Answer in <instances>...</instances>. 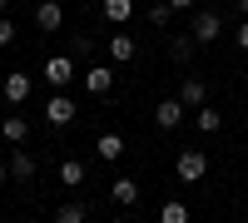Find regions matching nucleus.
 Listing matches in <instances>:
<instances>
[{
	"label": "nucleus",
	"instance_id": "nucleus-12",
	"mask_svg": "<svg viewBox=\"0 0 248 223\" xmlns=\"http://www.w3.org/2000/svg\"><path fill=\"white\" fill-rule=\"evenodd\" d=\"M139 55L134 35H109V59H119V65H129V59Z\"/></svg>",
	"mask_w": 248,
	"mask_h": 223
},
{
	"label": "nucleus",
	"instance_id": "nucleus-2",
	"mask_svg": "<svg viewBox=\"0 0 248 223\" xmlns=\"http://www.w3.org/2000/svg\"><path fill=\"white\" fill-rule=\"evenodd\" d=\"M40 74H45V85H55V94H60V89L75 79V55H50Z\"/></svg>",
	"mask_w": 248,
	"mask_h": 223
},
{
	"label": "nucleus",
	"instance_id": "nucleus-22",
	"mask_svg": "<svg viewBox=\"0 0 248 223\" xmlns=\"http://www.w3.org/2000/svg\"><path fill=\"white\" fill-rule=\"evenodd\" d=\"M5 45H15V20L0 15V50H5Z\"/></svg>",
	"mask_w": 248,
	"mask_h": 223
},
{
	"label": "nucleus",
	"instance_id": "nucleus-19",
	"mask_svg": "<svg viewBox=\"0 0 248 223\" xmlns=\"http://www.w3.org/2000/svg\"><path fill=\"white\" fill-rule=\"evenodd\" d=\"M10 174L20 178V184H25V178H35V159H30V154H15V159H10Z\"/></svg>",
	"mask_w": 248,
	"mask_h": 223
},
{
	"label": "nucleus",
	"instance_id": "nucleus-9",
	"mask_svg": "<svg viewBox=\"0 0 248 223\" xmlns=\"http://www.w3.org/2000/svg\"><path fill=\"white\" fill-rule=\"evenodd\" d=\"M179 119H184V104H179V99H159V104H154V124H159V129H179Z\"/></svg>",
	"mask_w": 248,
	"mask_h": 223
},
{
	"label": "nucleus",
	"instance_id": "nucleus-4",
	"mask_svg": "<svg viewBox=\"0 0 248 223\" xmlns=\"http://www.w3.org/2000/svg\"><path fill=\"white\" fill-rule=\"evenodd\" d=\"M75 114H79V109H75V99H70L65 89H60L55 99H45V119H50V124H55V129H65V124H70V119H75Z\"/></svg>",
	"mask_w": 248,
	"mask_h": 223
},
{
	"label": "nucleus",
	"instance_id": "nucleus-24",
	"mask_svg": "<svg viewBox=\"0 0 248 223\" xmlns=\"http://www.w3.org/2000/svg\"><path fill=\"white\" fill-rule=\"evenodd\" d=\"M233 45H238V50H248V20H243V25L233 30Z\"/></svg>",
	"mask_w": 248,
	"mask_h": 223
},
{
	"label": "nucleus",
	"instance_id": "nucleus-5",
	"mask_svg": "<svg viewBox=\"0 0 248 223\" xmlns=\"http://www.w3.org/2000/svg\"><path fill=\"white\" fill-rule=\"evenodd\" d=\"M79 79H85V89H90L94 99H105V94L114 89V70H109V65H90V70L79 74Z\"/></svg>",
	"mask_w": 248,
	"mask_h": 223
},
{
	"label": "nucleus",
	"instance_id": "nucleus-11",
	"mask_svg": "<svg viewBox=\"0 0 248 223\" xmlns=\"http://www.w3.org/2000/svg\"><path fill=\"white\" fill-rule=\"evenodd\" d=\"M194 50H199V40H194V35H174V40H169V59H174V65H189Z\"/></svg>",
	"mask_w": 248,
	"mask_h": 223
},
{
	"label": "nucleus",
	"instance_id": "nucleus-30",
	"mask_svg": "<svg viewBox=\"0 0 248 223\" xmlns=\"http://www.w3.org/2000/svg\"><path fill=\"white\" fill-rule=\"evenodd\" d=\"M218 223H223V218H218Z\"/></svg>",
	"mask_w": 248,
	"mask_h": 223
},
{
	"label": "nucleus",
	"instance_id": "nucleus-28",
	"mask_svg": "<svg viewBox=\"0 0 248 223\" xmlns=\"http://www.w3.org/2000/svg\"><path fill=\"white\" fill-rule=\"evenodd\" d=\"M114 223H129V218H124V213H119V218H114Z\"/></svg>",
	"mask_w": 248,
	"mask_h": 223
},
{
	"label": "nucleus",
	"instance_id": "nucleus-21",
	"mask_svg": "<svg viewBox=\"0 0 248 223\" xmlns=\"http://www.w3.org/2000/svg\"><path fill=\"white\" fill-rule=\"evenodd\" d=\"M169 15H174V10H169V0H154V5H149V25L164 30V25H169Z\"/></svg>",
	"mask_w": 248,
	"mask_h": 223
},
{
	"label": "nucleus",
	"instance_id": "nucleus-6",
	"mask_svg": "<svg viewBox=\"0 0 248 223\" xmlns=\"http://www.w3.org/2000/svg\"><path fill=\"white\" fill-rule=\"evenodd\" d=\"M35 25L40 30H60V25H65V5H60V0H40V5H35Z\"/></svg>",
	"mask_w": 248,
	"mask_h": 223
},
{
	"label": "nucleus",
	"instance_id": "nucleus-8",
	"mask_svg": "<svg viewBox=\"0 0 248 223\" xmlns=\"http://www.w3.org/2000/svg\"><path fill=\"white\" fill-rule=\"evenodd\" d=\"M30 89H35V79L30 74H5V99H10V104H25V99H30Z\"/></svg>",
	"mask_w": 248,
	"mask_h": 223
},
{
	"label": "nucleus",
	"instance_id": "nucleus-20",
	"mask_svg": "<svg viewBox=\"0 0 248 223\" xmlns=\"http://www.w3.org/2000/svg\"><path fill=\"white\" fill-rule=\"evenodd\" d=\"M55 223H85V204H60L55 208Z\"/></svg>",
	"mask_w": 248,
	"mask_h": 223
},
{
	"label": "nucleus",
	"instance_id": "nucleus-17",
	"mask_svg": "<svg viewBox=\"0 0 248 223\" xmlns=\"http://www.w3.org/2000/svg\"><path fill=\"white\" fill-rule=\"evenodd\" d=\"M119 154H124V139H119V134H99V159H105V164H114Z\"/></svg>",
	"mask_w": 248,
	"mask_h": 223
},
{
	"label": "nucleus",
	"instance_id": "nucleus-13",
	"mask_svg": "<svg viewBox=\"0 0 248 223\" xmlns=\"http://www.w3.org/2000/svg\"><path fill=\"white\" fill-rule=\"evenodd\" d=\"M109 193H114V204H119V208H134V204H139V184H134V178H114V189H109Z\"/></svg>",
	"mask_w": 248,
	"mask_h": 223
},
{
	"label": "nucleus",
	"instance_id": "nucleus-16",
	"mask_svg": "<svg viewBox=\"0 0 248 223\" xmlns=\"http://www.w3.org/2000/svg\"><path fill=\"white\" fill-rule=\"evenodd\" d=\"M194 124H199L203 134H218V124H223V114H218L214 104H203V109H194Z\"/></svg>",
	"mask_w": 248,
	"mask_h": 223
},
{
	"label": "nucleus",
	"instance_id": "nucleus-27",
	"mask_svg": "<svg viewBox=\"0 0 248 223\" xmlns=\"http://www.w3.org/2000/svg\"><path fill=\"white\" fill-rule=\"evenodd\" d=\"M5 5H10V0H0V15H5Z\"/></svg>",
	"mask_w": 248,
	"mask_h": 223
},
{
	"label": "nucleus",
	"instance_id": "nucleus-10",
	"mask_svg": "<svg viewBox=\"0 0 248 223\" xmlns=\"http://www.w3.org/2000/svg\"><path fill=\"white\" fill-rule=\"evenodd\" d=\"M0 139H10V144H25V139H30L25 114H5V124H0Z\"/></svg>",
	"mask_w": 248,
	"mask_h": 223
},
{
	"label": "nucleus",
	"instance_id": "nucleus-23",
	"mask_svg": "<svg viewBox=\"0 0 248 223\" xmlns=\"http://www.w3.org/2000/svg\"><path fill=\"white\" fill-rule=\"evenodd\" d=\"M90 50H94V40H90V35H75V45H70V55H75V59H85Z\"/></svg>",
	"mask_w": 248,
	"mask_h": 223
},
{
	"label": "nucleus",
	"instance_id": "nucleus-1",
	"mask_svg": "<svg viewBox=\"0 0 248 223\" xmlns=\"http://www.w3.org/2000/svg\"><path fill=\"white\" fill-rule=\"evenodd\" d=\"M189 35L199 40V45H214V40L223 35V15H218V10H194V25H189Z\"/></svg>",
	"mask_w": 248,
	"mask_h": 223
},
{
	"label": "nucleus",
	"instance_id": "nucleus-15",
	"mask_svg": "<svg viewBox=\"0 0 248 223\" xmlns=\"http://www.w3.org/2000/svg\"><path fill=\"white\" fill-rule=\"evenodd\" d=\"M99 10H105V20H114V25H124V20L134 15V0H99Z\"/></svg>",
	"mask_w": 248,
	"mask_h": 223
},
{
	"label": "nucleus",
	"instance_id": "nucleus-29",
	"mask_svg": "<svg viewBox=\"0 0 248 223\" xmlns=\"http://www.w3.org/2000/svg\"><path fill=\"white\" fill-rule=\"evenodd\" d=\"M0 184H5V169H0Z\"/></svg>",
	"mask_w": 248,
	"mask_h": 223
},
{
	"label": "nucleus",
	"instance_id": "nucleus-25",
	"mask_svg": "<svg viewBox=\"0 0 248 223\" xmlns=\"http://www.w3.org/2000/svg\"><path fill=\"white\" fill-rule=\"evenodd\" d=\"M199 0H169V10H194Z\"/></svg>",
	"mask_w": 248,
	"mask_h": 223
},
{
	"label": "nucleus",
	"instance_id": "nucleus-14",
	"mask_svg": "<svg viewBox=\"0 0 248 223\" xmlns=\"http://www.w3.org/2000/svg\"><path fill=\"white\" fill-rule=\"evenodd\" d=\"M60 184L79 189V184H85V164H79V159H60Z\"/></svg>",
	"mask_w": 248,
	"mask_h": 223
},
{
	"label": "nucleus",
	"instance_id": "nucleus-26",
	"mask_svg": "<svg viewBox=\"0 0 248 223\" xmlns=\"http://www.w3.org/2000/svg\"><path fill=\"white\" fill-rule=\"evenodd\" d=\"M238 10H243V20H248V0H238Z\"/></svg>",
	"mask_w": 248,
	"mask_h": 223
},
{
	"label": "nucleus",
	"instance_id": "nucleus-7",
	"mask_svg": "<svg viewBox=\"0 0 248 223\" xmlns=\"http://www.w3.org/2000/svg\"><path fill=\"white\" fill-rule=\"evenodd\" d=\"M174 99H179L184 109H203V104H209V85H203V79H184Z\"/></svg>",
	"mask_w": 248,
	"mask_h": 223
},
{
	"label": "nucleus",
	"instance_id": "nucleus-3",
	"mask_svg": "<svg viewBox=\"0 0 248 223\" xmlns=\"http://www.w3.org/2000/svg\"><path fill=\"white\" fill-rule=\"evenodd\" d=\"M203 174H209V159H203V149H179V178H184V184H199Z\"/></svg>",
	"mask_w": 248,
	"mask_h": 223
},
{
	"label": "nucleus",
	"instance_id": "nucleus-18",
	"mask_svg": "<svg viewBox=\"0 0 248 223\" xmlns=\"http://www.w3.org/2000/svg\"><path fill=\"white\" fill-rule=\"evenodd\" d=\"M159 223H189V208H184L179 198H169V204L159 208Z\"/></svg>",
	"mask_w": 248,
	"mask_h": 223
}]
</instances>
